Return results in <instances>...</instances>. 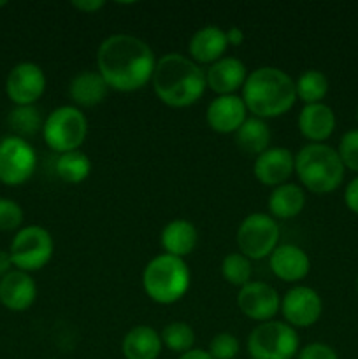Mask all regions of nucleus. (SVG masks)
<instances>
[{
  "label": "nucleus",
  "mask_w": 358,
  "mask_h": 359,
  "mask_svg": "<svg viewBox=\"0 0 358 359\" xmlns=\"http://www.w3.org/2000/svg\"><path fill=\"white\" fill-rule=\"evenodd\" d=\"M297 359H339V356H337L333 347L321 342H314L302 347V349L298 351Z\"/></svg>",
  "instance_id": "72a5a7b5"
},
{
  "label": "nucleus",
  "mask_w": 358,
  "mask_h": 359,
  "mask_svg": "<svg viewBox=\"0 0 358 359\" xmlns=\"http://www.w3.org/2000/svg\"><path fill=\"white\" fill-rule=\"evenodd\" d=\"M104 6H105L104 0H74L72 2L74 9H77L79 13H84V14L98 13Z\"/></svg>",
  "instance_id": "c9c22d12"
},
{
  "label": "nucleus",
  "mask_w": 358,
  "mask_h": 359,
  "mask_svg": "<svg viewBox=\"0 0 358 359\" xmlns=\"http://www.w3.org/2000/svg\"><path fill=\"white\" fill-rule=\"evenodd\" d=\"M199 241V233L192 221L188 219H174L167 223L161 230L160 244L165 255L183 258L193 252Z\"/></svg>",
  "instance_id": "412c9836"
},
{
  "label": "nucleus",
  "mask_w": 358,
  "mask_h": 359,
  "mask_svg": "<svg viewBox=\"0 0 358 359\" xmlns=\"http://www.w3.org/2000/svg\"><path fill=\"white\" fill-rule=\"evenodd\" d=\"M23 209L9 198H0V231H14L23 224Z\"/></svg>",
  "instance_id": "473e14b6"
},
{
  "label": "nucleus",
  "mask_w": 358,
  "mask_h": 359,
  "mask_svg": "<svg viewBox=\"0 0 358 359\" xmlns=\"http://www.w3.org/2000/svg\"><path fill=\"white\" fill-rule=\"evenodd\" d=\"M251 259H248L241 252H230L221 262V273L232 286H246L251 279Z\"/></svg>",
  "instance_id": "c756f323"
},
{
  "label": "nucleus",
  "mask_w": 358,
  "mask_h": 359,
  "mask_svg": "<svg viewBox=\"0 0 358 359\" xmlns=\"http://www.w3.org/2000/svg\"><path fill=\"white\" fill-rule=\"evenodd\" d=\"M237 307L246 318L258 323H267L272 321L274 316L281 311V298L270 284L249 280L239 291Z\"/></svg>",
  "instance_id": "ddd939ff"
},
{
  "label": "nucleus",
  "mask_w": 358,
  "mask_h": 359,
  "mask_svg": "<svg viewBox=\"0 0 358 359\" xmlns=\"http://www.w3.org/2000/svg\"><path fill=\"white\" fill-rule=\"evenodd\" d=\"M56 175L67 184H81L91 174V160L83 151H70L56 158Z\"/></svg>",
  "instance_id": "a878e982"
},
{
  "label": "nucleus",
  "mask_w": 358,
  "mask_h": 359,
  "mask_svg": "<svg viewBox=\"0 0 358 359\" xmlns=\"http://www.w3.org/2000/svg\"><path fill=\"white\" fill-rule=\"evenodd\" d=\"M207 125L211 130L221 135L235 133L248 119V109H246L242 97L237 95H223L216 97L207 107Z\"/></svg>",
  "instance_id": "2eb2a0df"
},
{
  "label": "nucleus",
  "mask_w": 358,
  "mask_h": 359,
  "mask_svg": "<svg viewBox=\"0 0 358 359\" xmlns=\"http://www.w3.org/2000/svg\"><path fill=\"white\" fill-rule=\"evenodd\" d=\"M357 121H358V109H357Z\"/></svg>",
  "instance_id": "79ce46f5"
},
{
  "label": "nucleus",
  "mask_w": 358,
  "mask_h": 359,
  "mask_svg": "<svg viewBox=\"0 0 358 359\" xmlns=\"http://www.w3.org/2000/svg\"><path fill=\"white\" fill-rule=\"evenodd\" d=\"M37 298V284L30 273L11 270L0 279V304L11 312H25Z\"/></svg>",
  "instance_id": "dca6fc26"
},
{
  "label": "nucleus",
  "mask_w": 358,
  "mask_h": 359,
  "mask_svg": "<svg viewBox=\"0 0 358 359\" xmlns=\"http://www.w3.org/2000/svg\"><path fill=\"white\" fill-rule=\"evenodd\" d=\"M88 135V119L76 105H62L49 112L42 126V137L48 147L63 154L79 151Z\"/></svg>",
  "instance_id": "423d86ee"
},
{
  "label": "nucleus",
  "mask_w": 358,
  "mask_h": 359,
  "mask_svg": "<svg viewBox=\"0 0 358 359\" xmlns=\"http://www.w3.org/2000/svg\"><path fill=\"white\" fill-rule=\"evenodd\" d=\"M339 153L340 161H343L344 168L358 172V128L350 130L343 135L339 142Z\"/></svg>",
  "instance_id": "2f4dec72"
},
{
  "label": "nucleus",
  "mask_w": 358,
  "mask_h": 359,
  "mask_svg": "<svg viewBox=\"0 0 358 359\" xmlns=\"http://www.w3.org/2000/svg\"><path fill=\"white\" fill-rule=\"evenodd\" d=\"M281 312L291 328H309L321 318V297L309 286H295L281 300Z\"/></svg>",
  "instance_id": "f8f14e48"
},
{
  "label": "nucleus",
  "mask_w": 358,
  "mask_h": 359,
  "mask_svg": "<svg viewBox=\"0 0 358 359\" xmlns=\"http://www.w3.org/2000/svg\"><path fill=\"white\" fill-rule=\"evenodd\" d=\"M161 337L151 326H135L130 330L121 342V353L125 359H158L161 353Z\"/></svg>",
  "instance_id": "5701e85b"
},
{
  "label": "nucleus",
  "mask_w": 358,
  "mask_h": 359,
  "mask_svg": "<svg viewBox=\"0 0 358 359\" xmlns=\"http://www.w3.org/2000/svg\"><path fill=\"white\" fill-rule=\"evenodd\" d=\"M305 207V193L298 184H281L272 189L269 196V210L274 219L297 217Z\"/></svg>",
  "instance_id": "b1692460"
},
{
  "label": "nucleus",
  "mask_w": 358,
  "mask_h": 359,
  "mask_svg": "<svg viewBox=\"0 0 358 359\" xmlns=\"http://www.w3.org/2000/svg\"><path fill=\"white\" fill-rule=\"evenodd\" d=\"M270 128L263 119L248 118L242 123L241 128L235 132V146L244 154L251 156H260L269 149L270 144Z\"/></svg>",
  "instance_id": "393cba45"
},
{
  "label": "nucleus",
  "mask_w": 358,
  "mask_h": 359,
  "mask_svg": "<svg viewBox=\"0 0 358 359\" xmlns=\"http://www.w3.org/2000/svg\"><path fill=\"white\" fill-rule=\"evenodd\" d=\"M269 265L274 276L283 283H298L305 279L311 270L307 252L295 244H281L269 256Z\"/></svg>",
  "instance_id": "f3484780"
},
{
  "label": "nucleus",
  "mask_w": 358,
  "mask_h": 359,
  "mask_svg": "<svg viewBox=\"0 0 358 359\" xmlns=\"http://www.w3.org/2000/svg\"><path fill=\"white\" fill-rule=\"evenodd\" d=\"M295 172V154L286 147H269L265 153L256 156L253 174L263 186L277 188L286 184Z\"/></svg>",
  "instance_id": "4468645a"
},
{
  "label": "nucleus",
  "mask_w": 358,
  "mask_h": 359,
  "mask_svg": "<svg viewBox=\"0 0 358 359\" xmlns=\"http://www.w3.org/2000/svg\"><path fill=\"white\" fill-rule=\"evenodd\" d=\"M178 359H213L211 354L204 349H192L185 354H179Z\"/></svg>",
  "instance_id": "58836bf2"
},
{
  "label": "nucleus",
  "mask_w": 358,
  "mask_h": 359,
  "mask_svg": "<svg viewBox=\"0 0 358 359\" xmlns=\"http://www.w3.org/2000/svg\"><path fill=\"white\" fill-rule=\"evenodd\" d=\"M6 6H7L6 0H0V7H6Z\"/></svg>",
  "instance_id": "ea45409f"
},
{
  "label": "nucleus",
  "mask_w": 358,
  "mask_h": 359,
  "mask_svg": "<svg viewBox=\"0 0 358 359\" xmlns=\"http://www.w3.org/2000/svg\"><path fill=\"white\" fill-rule=\"evenodd\" d=\"M295 93H297V100H302L305 105L321 104V100L329 93V79L321 70H305L295 81Z\"/></svg>",
  "instance_id": "bb28decb"
},
{
  "label": "nucleus",
  "mask_w": 358,
  "mask_h": 359,
  "mask_svg": "<svg viewBox=\"0 0 358 359\" xmlns=\"http://www.w3.org/2000/svg\"><path fill=\"white\" fill-rule=\"evenodd\" d=\"M298 132L311 144H323L336 130V114L326 104L304 105L297 119Z\"/></svg>",
  "instance_id": "6ab92c4d"
},
{
  "label": "nucleus",
  "mask_w": 358,
  "mask_h": 359,
  "mask_svg": "<svg viewBox=\"0 0 358 359\" xmlns=\"http://www.w3.org/2000/svg\"><path fill=\"white\" fill-rule=\"evenodd\" d=\"M357 293H358V276H357Z\"/></svg>",
  "instance_id": "a19ab883"
},
{
  "label": "nucleus",
  "mask_w": 358,
  "mask_h": 359,
  "mask_svg": "<svg viewBox=\"0 0 358 359\" xmlns=\"http://www.w3.org/2000/svg\"><path fill=\"white\" fill-rule=\"evenodd\" d=\"M339 153L326 144H307L295 154V174L305 189L316 195L336 191L344 179Z\"/></svg>",
  "instance_id": "20e7f679"
},
{
  "label": "nucleus",
  "mask_w": 358,
  "mask_h": 359,
  "mask_svg": "<svg viewBox=\"0 0 358 359\" xmlns=\"http://www.w3.org/2000/svg\"><path fill=\"white\" fill-rule=\"evenodd\" d=\"M97 67L109 90L132 93L142 90L153 79L157 58L142 39L114 34L98 46Z\"/></svg>",
  "instance_id": "f257e3e1"
},
{
  "label": "nucleus",
  "mask_w": 358,
  "mask_h": 359,
  "mask_svg": "<svg viewBox=\"0 0 358 359\" xmlns=\"http://www.w3.org/2000/svg\"><path fill=\"white\" fill-rule=\"evenodd\" d=\"M281 230L272 216L263 212L249 214L237 228L239 252L248 259H263L274 252Z\"/></svg>",
  "instance_id": "1a4fd4ad"
},
{
  "label": "nucleus",
  "mask_w": 358,
  "mask_h": 359,
  "mask_svg": "<svg viewBox=\"0 0 358 359\" xmlns=\"http://www.w3.org/2000/svg\"><path fill=\"white\" fill-rule=\"evenodd\" d=\"M13 266L14 265H13V259H11L9 251H2V249H0V279H2L4 276H7Z\"/></svg>",
  "instance_id": "4c0bfd02"
},
{
  "label": "nucleus",
  "mask_w": 358,
  "mask_h": 359,
  "mask_svg": "<svg viewBox=\"0 0 358 359\" xmlns=\"http://www.w3.org/2000/svg\"><path fill=\"white\" fill-rule=\"evenodd\" d=\"M225 34H227L228 46H235V48H237V46H241L242 42H244V39H246L244 32H242L239 27L228 28V30L225 32Z\"/></svg>",
  "instance_id": "e433bc0d"
},
{
  "label": "nucleus",
  "mask_w": 358,
  "mask_h": 359,
  "mask_svg": "<svg viewBox=\"0 0 358 359\" xmlns=\"http://www.w3.org/2000/svg\"><path fill=\"white\" fill-rule=\"evenodd\" d=\"M161 342L167 347L168 351L178 354H185L188 351L193 349V344H195V332H193L192 326L188 323L183 321H174L168 323L160 333Z\"/></svg>",
  "instance_id": "c85d7f7f"
},
{
  "label": "nucleus",
  "mask_w": 358,
  "mask_h": 359,
  "mask_svg": "<svg viewBox=\"0 0 358 359\" xmlns=\"http://www.w3.org/2000/svg\"><path fill=\"white\" fill-rule=\"evenodd\" d=\"M298 351L297 332L283 321L260 323L248 337L251 359H293Z\"/></svg>",
  "instance_id": "0eeeda50"
},
{
  "label": "nucleus",
  "mask_w": 358,
  "mask_h": 359,
  "mask_svg": "<svg viewBox=\"0 0 358 359\" xmlns=\"http://www.w3.org/2000/svg\"><path fill=\"white\" fill-rule=\"evenodd\" d=\"M228 48L227 34L216 25H207L197 30L193 37L190 39L188 53L190 58L199 65V63H209L213 65L214 62L223 58L225 51Z\"/></svg>",
  "instance_id": "aec40b11"
},
{
  "label": "nucleus",
  "mask_w": 358,
  "mask_h": 359,
  "mask_svg": "<svg viewBox=\"0 0 358 359\" xmlns=\"http://www.w3.org/2000/svg\"><path fill=\"white\" fill-rule=\"evenodd\" d=\"M11 128L16 132V137H34L35 133L42 132L44 119H42L41 111L35 105H23V107H14L7 118Z\"/></svg>",
  "instance_id": "cd10ccee"
},
{
  "label": "nucleus",
  "mask_w": 358,
  "mask_h": 359,
  "mask_svg": "<svg viewBox=\"0 0 358 359\" xmlns=\"http://www.w3.org/2000/svg\"><path fill=\"white\" fill-rule=\"evenodd\" d=\"M192 273L183 258L171 255L154 256L142 272L144 293L160 305H171L181 300L190 290Z\"/></svg>",
  "instance_id": "39448f33"
},
{
  "label": "nucleus",
  "mask_w": 358,
  "mask_h": 359,
  "mask_svg": "<svg viewBox=\"0 0 358 359\" xmlns=\"http://www.w3.org/2000/svg\"><path fill=\"white\" fill-rule=\"evenodd\" d=\"M242 100L255 118L270 119L286 114L297 102L295 81L277 67H260L248 74Z\"/></svg>",
  "instance_id": "7ed1b4c3"
},
{
  "label": "nucleus",
  "mask_w": 358,
  "mask_h": 359,
  "mask_svg": "<svg viewBox=\"0 0 358 359\" xmlns=\"http://www.w3.org/2000/svg\"><path fill=\"white\" fill-rule=\"evenodd\" d=\"M37 168V153L27 139L9 135L0 140V182L21 186L30 181Z\"/></svg>",
  "instance_id": "9d476101"
},
{
  "label": "nucleus",
  "mask_w": 358,
  "mask_h": 359,
  "mask_svg": "<svg viewBox=\"0 0 358 359\" xmlns=\"http://www.w3.org/2000/svg\"><path fill=\"white\" fill-rule=\"evenodd\" d=\"M344 202L353 214H358V177H354L344 191Z\"/></svg>",
  "instance_id": "f704fd0d"
},
{
  "label": "nucleus",
  "mask_w": 358,
  "mask_h": 359,
  "mask_svg": "<svg viewBox=\"0 0 358 359\" xmlns=\"http://www.w3.org/2000/svg\"><path fill=\"white\" fill-rule=\"evenodd\" d=\"M207 353L213 359H234L239 354V340L232 333L221 332L211 340Z\"/></svg>",
  "instance_id": "7c9ffc66"
},
{
  "label": "nucleus",
  "mask_w": 358,
  "mask_h": 359,
  "mask_svg": "<svg viewBox=\"0 0 358 359\" xmlns=\"http://www.w3.org/2000/svg\"><path fill=\"white\" fill-rule=\"evenodd\" d=\"M53 252H55V242L51 233L37 224L20 228L9 249L13 265L27 273L44 269L51 262Z\"/></svg>",
  "instance_id": "6e6552de"
},
{
  "label": "nucleus",
  "mask_w": 358,
  "mask_h": 359,
  "mask_svg": "<svg viewBox=\"0 0 358 359\" xmlns=\"http://www.w3.org/2000/svg\"><path fill=\"white\" fill-rule=\"evenodd\" d=\"M107 93L109 86L105 79L100 76V72H93V70L77 74L69 84V95L77 109H90L102 104L107 98Z\"/></svg>",
  "instance_id": "4be33fe9"
},
{
  "label": "nucleus",
  "mask_w": 358,
  "mask_h": 359,
  "mask_svg": "<svg viewBox=\"0 0 358 359\" xmlns=\"http://www.w3.org/2000/svg\"><path fill=\"white\" fill-rule=\"evenodd\" d=\"M151 84L161 104L172 109L197 104L207 88L206 72L192 58L179 53H168L157 60Z\"/></svg>",
  "instance_id": "f03ea898"
},
{
  "label": "nucleus",
  "mask_w": 358,
  "mask_h": 359,
  "mask_svg": "<svg viewBox=\"0 0 358 359\" xmlns=\"http://www.w3.org/2000/svg\"><path fill=\"white\" fill-rule=\"evenodd\" d=\"M246 79H248L246 65L234 56H223L209 65L206 72L207 88L213 90L218 97L235 95V91L244 86Z\"/></svg>",
  "instance_id": "a211bd4d"
},
{
  "label": "nucleus",
  "mask_w": 358,
  "mask_h": 359,
  "mask_svg": "<svg viewBox=\"0 0 358 359\" xmlns=\"http://www.w3.org/2000/svg\"><path fill=\"white\" fill-rule=\"evenodd\" d=\"M46 91L44 70L32 62H21L11 69L6 79L7 98L16 107L34 105Z\"/></svg>",
  "instance_id": "9b49d317"
}]
</instances>
